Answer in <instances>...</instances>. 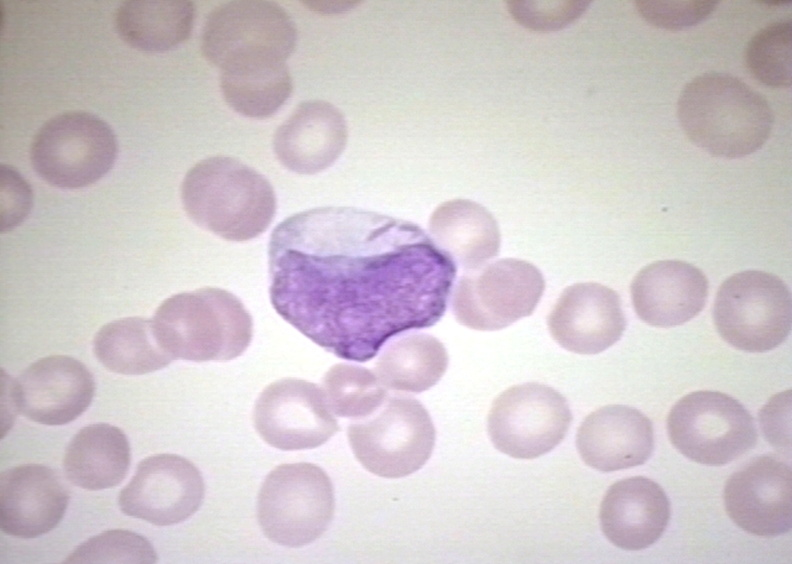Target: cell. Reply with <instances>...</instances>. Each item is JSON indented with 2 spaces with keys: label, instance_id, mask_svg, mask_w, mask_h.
Wrapping results in <instances>:
<instances>
[{
  "label": "cell",
  "instance_id": "1",
  "mask_svg": "<svg viewBox=\"0 0 792 564\" xmlns=\"http://www.w3.org/2000/svg\"><path fill=\"white\" fill-rule=\"evenodd\" d=\"M270 299L311 341L354 362L444 315L456 264L418 225L354 207L296 213L272 231Z\"/></svg>",
  "mask_w": 792,
  "mask_h": 564
},
{
  "label": "cell",
  "instance_id": "2",
  "mask_svg": "<svg viewBox=\"0 0 792 564\" xmlns=\"http://www.w3.org/2000/svg\"><path fill=\"white\" fill-rule=\"evenodd\" d=\"M677 117L692 143L712 156L727 159L759 150L774 122L772 109L760 93L721 72L700 74L683 87Z\"/></svg>",
  "mask_w": 792,
  "mask_h": 564
},
{
  "label": "cell",
  "instance_id": "3",
  "mask_svg": "<svg viewBox=\"0 0 792 564\" xmlns=\"http://www.w3.org/2000/svg\"><path fill=\"white\" fill-rule=\"evenodd\" d=\"M181 200L195 224L234 242L264 233L276 213L275 192L267 178L223 155L203 159L188 170Z\"/></svg>",
  "mask_w": 792,
  "mask_h": 564
},
{
  "label": "cell",
  "instance_id": "4",
  "mask_svg": "<svg viewBox=\"0 0 792 564\" xmlns=\"http://www.w3.org/2000/svg\"><path fill=\"white\" fill-rule=\"evenodd\" d=\"M152 321L162 346L174 360H232L248 348L253 335L252 317L242 302L214 287L167 298Z\"/></svg>",
  "mask_w": 792,
  "mask_h": 564
},
{
  "label": "cell",
  "instance_id": "5",
  "mask_svg": "<svg viewBox=\"0 0 792 564\" xmlns=\"http://www.w3.org/2000/svg\"><path fill=\"white\" fill-rule=\"evenodd\" d=\"M294 20L272 1H229L207 16L201 35L204 57L221 72L285 63L297 44Z\"/></svg>",
  "mask_w": 792,
  "mask_h": 564
},
{
  "label": "cell",
  "instance_id": "6",
  "mask_svg": "<svg viewBox=\"0 0 792 564\" xmlns=\"http://www.w3.org/2000/svg\"><path fill=\"white\" fill-rule=\"evenodd\" d=\"M334 509L332 482L312 463L277 466L258 493L259 526L270 541L285 547H303L320 538L333 519Z\"/></svg>",
  "mask_w": 792,
  "mask_h": 564
},
{
  "label": "cell",
  "instance_id": "7",
  "mask_svg": "<svg viewBox=\"0 0 792 564\" xmlns=\"http://www.w3.org/2000/svg\"><path fill=\"white\" fill-rule=\"evenodd\" d=\"M791 293L776 275L746 270L727 278L713 305L719 335L736 349L764 353L782 344L790 334Z\"/></svg>",
  "mask_w": 792,
  "mask_h": 564
},
{
  "label": "cell",
  "instance_id": "8",
  "mask_svg": "<svg viewBox=\"0 0 792 564\" xmlns=\"http://www.w3.org/2000/svg\"><path fill=\"white\" fill-rule=\"evenodd\" d=\"M117 152L116 136L107 122L88 112L70 111L41 126L31 143L30 160L50 185L78 189L104 177Z\"/></svg>",
  "mask_w": 792,
  "mask_h": 564
},
{
  "label": "cell",
  "instance_id": "9",
  "mask_svg": "<svg viewBox=\"0 0 792 564\" xmlns=\"http://www.w3.org/2000/svg\"><path fill=\"white\" fill-rule=\"evenodd\" d=\"M347 436L361 465L374 475L401 478L431 457L436 432L425 407L405 396L387 397L371 416L349 425Z\"/></svg>",
  "mask_w": 792,
  "mask_h": 564
},
{
  "label": "cell",
  "instance_id": "10",
  "mask_svg": "<svg viewBox=\"0 0 792 564\" xmlns=\"http://www.w3.org/2000/svg\"><path fill=\"white\" fill-rule=\"evenodd\" d=\"M670 442L682 455L703 465L722 466L756 445L753 417L735 398L702 390L679 399L667 417Z\"/></svg>",
  "mask_w": 792,
  "mask_h": 564
},
{
  "label": "cell",
  "instance_id": "11",
  "mask_svg": "<svg viewBox=\"0 0 792 564\" xmlns=\"http://www.w3.org/2000/svg\"><path fill=\"white\" fill-rule=\"evenodd\" d=\"M545 289L532 263L506 258L463 275L452 294L456 320L471 329L494 331L533 313Z\"/></svg>",
  "mask_w": 792,
  "mask_h": 564
},
{
  "label": "cell",
  "instance_id": "12",
  "mask_svg": "<svg viewBox=\"0 0 792 564\" xmlns=\"http://www.w3.org/2000/svg\"><path fill=\"white\" fill-rule=\"evenodd\" d=\"M572 413L552 387L525 383L508 388L493 402L487 431L494 447L516 459H535L565 438Z\"/></svg>",
  "mask_w": 792,
  "mask_h": 564
},
{
  "label": "cell",
  "instance_id": "13",
  "mask_svg": "<svg viewBox=\"0 0 792 564\" xmlns=\"http://www.w3.org/2000/svg\"><path fill=\"white\" fill-rule=\"evenodd\" d=\"M253 420L259 436L284 451L316 448L339 430L323 389L294 378L277 380L261 392Z\"/></svg>",
  "mask_w": 792,
  "mask_h": 564
},
{
  "label": "cell",
  "instance_id": "14",
  "mask_svg": "<svg viewBox=\"0 0 792 564\" xmlns=\"http://www.w3.org/2000/svg\"><path fill=\"white\" fill-rule=\"evenodd\" d=\"M201 472L186 458L157 454L143 459L118 497L120 510L157 526L181 523L201 506Z\"/></svg>",
  "mask_w": 792,
  "mask_h": 564
},
{
  "label": "cell",
  "instance_id": "15",
  "mask_svg": "<svg viewBox=\"0 0 792 564\" xmlns=\"http://www.w3.org/2000/svg\"><path fill=\"white\" fill-rule=\"evenodd\" d=\"M15 407L26 418L48 426L65 425L90 406L95 381L73 357L51 355L28 366L16 379L2 371Z\"/></svg>",
  "mask_w": 792,
  "mask_h": 564
},
{
  "label": "cell",
  "instance_id": "16",
  "mask_svg": "<svg viewBox=\"0 0 792 564\" xmlns=\"http://www.w3.org/2000/svg\"><path fill=\"white\" fill-rule=\"evenodd\" d=\"M791 468L775 456L755 457L727 480L724 506L742 530L775 537L792 526Z\"/></svg>",
  "mask_w": 792,
  "mask_h": 564
},
{
  "label": "cell",
  "instance_id": "17",
  "mask_svg": "<svg viewBox=\"0 0 792 564\" xmlns=\"http://www.w3.org/2000/svg\"><path fill=\"white\" fill-rule=\"evenodd\" d=\"M552 338L564 349L582 355L603 352L622 337L626 318L619 295L595 282L564 289L548 315Z\"/></svg>",
  "mask_w": 792,
  "mask_h": 564
},
{
  "label": "cell",
  "instance_id": "18",
  "mask_svg": "<svg viewBox=\"0 0 792 564\" xmlns=\"http://www.w3.org/2000/svg\"><path fill=\"white\" fill-rule=\"evenodd\" d=\"M69 494L58 474L42 464H22L2 472L0 526L10 536L32 539L53 530L68 507Z\"/></svg>",
  "mask_w": 792,
  "mask_h": 564
},
{
  "label": "cell",
  "instance_id": "19",
  "mask_svg": "<svg viewBox=\"0 0 792 564\" xmlns=\"http://www.w3.org/2000/svg\"><path fill=\"white\" fill-rule=\"evenodd\" d=\"M348 126L342 112L324 100L300 103L276 130L273 150L279 162L298 174H316L343 153Z\"/></svg>",
  "mask_w": 792,
  "mask_h": 564
},
{
  "label": "cell",
  "instance_id": "20",
  "mask_svg": "<svg viewBox=\"0 0 792 564\" xmlns=\"http://www.w3.org/2000/svg\"><path fill=\"white\" fill-rule=\"evenodd\" d=\"M576 447L586 465L612 472L644 464L654 449L651 421L626 405H607L580 424Z\"/></svg>",
  "mask_w": 792,
  "mask_h": 564
},
{
  "label": "cell",
  "instance_id": "21",
  "mask_svg": "<svg viewBox=\"0 0 792 564\" xmlns=\"http://www.w3.org/2000/svg\"><path fill=\"white\" fill-rule=\"evenodd\" d=\"M630 290L637 316L648 325L668 328L688 322L703 310L708 280L690 263L660 260L643 267Z\"/></svg>",
  "mask_w": 792,
  "mask_h": 564
},
{
  "label": "cell",
  "instance_id": "22",
  "mask_svg": "<svg viewBox=\"0 0 792 564\" xmlns=\"http://www.w3.org/2000/svg\"><path fill=\"white\" fill-rule=\"evenodd\" d=\"M600 526L616 547L637 551L653 545L670 520V502L653 480L637 476L609 487L600 505Z\"/></svg>",
  "mask_w": 792,
  "mask_h": 564
},
{
  "label": "cell",
  "instance_id": "23",
  "mask_svg": "<svg viewBox=\"0 0 792 564\" xmlns=\"http://www.w3.org/2000/svg\"><path fill=\"white\" fill-rule=\"evenodd\" d=\"M428 230L432 240L467 270H476L498 255L500 231L493 215L468 199L440 204L431 214Z\"/></svg>",
  "mask_w": 792,
  "mask_h": 564
},
{
  "label": "cell",
  "instance_id": "24",
  "mask_svg": "<svg viewBox=\"0 0 792 564\" xmlns=\"http://www.w3.org/2000/svg\"><path fill=\"white\" fill-rule=\"evenodd\" d=\"M131 461L129 441L118 427L96 423L83 427L64 454L67 479L82 489L112 488L125 478Z\"/></svg>",
  "mask_w": 792,
  "mask_h": 564
},
{
  "label": "cell",
  "instance_id": "25",
  "mask_svg": "<svg viewBox=\"0 0 792 564\" xmlns=\"http://www.w3.org/2000/svg\"><path fill=\"white\" fill-rule=\"evenodd\" d=\"M195 6L187 0H129L115 14V28L131 47L149 53L169 51L191 34Z\"/></svg>",
  "mask_w": 792,
  "mask_h": 564
},
{
  "label": "cell",
  "instance_id": "26",
  "mask_svg": "<svg viewBox=\"0 0 792 564\" xmlns=\"http://www.w3.org/2000/svg\"><path fill=\"white\" fill-rule=\"evenodd\" d=\"M98 361L109 371L142 375L160 370L173 357L162 346L152 320L126 317L102 326L93 341Z\"/></svg>",
  "mask_w": 792,
  "mask_h": 564
},
{
  "label": "cell",
  "instance_id": "27",
  "mask_svg": "<svg viewBox=\"0 0 792 564\" xmlns=\"http://www.w3.org/2000/svg\"><path fill=\"white\" fill-rule=\"evenodd\" d=\"M444 345L428 334H411L391 343L376 363V376L388 389L421 393L434 386L448 366Z\"/></svg>",
  "mask_w": 792,
  "mask_h": 564
},
{
  "label": "cell",
  "instance_id": "28",
  "mask_svg": "<svg viewBox=\"0 0 792 564\" xmlns=\"http://www.w3.org/2000/svg\"><path fill=\"white\" fill-rule=\"evenodd\" d=\"M220 88L226 103L238 114L255 119L274 115L288 100L293 81L285 63L223 71Z\"/></svg>",
  "mask_w": 792,
  "mask_h": 564
},
{
  "label": "cell",
  "instance_id": "29",
  "mask_svg": "<svg viewBox=\"0 0 792 564\" xmlns=\"http://www.w3.org/2000/svg\"><path fill=\"white\" fill-rule=\"evenodd\" d=\"M323 392L332 412L351 419H365L385 402L387 391L376 374L351 364H337L325 374Z\"/></svg>",
  "mask_w": 792,
  "mask_h": 564
},
{
  "label": "cell",
  "instance_id": "30",
  "mask_svg": "<svg viewBox=\"0 0 792 564\" xmlns=\"http://www.w3.org/2000/svg\"><path fill=\"white\" fill-rule=\"evenodd\" d=\"M791 20L771 23L749 40L745 62L749 72L760 83L774 88L792 84Z\"/></svg>",
  "mask_w": 792,
  "mask_h": 564
},
{
  "label": "cell",
  "instance_id": "31",
  "mask_svg": "<svg viewBox=\"0 0 792 564\" xmlns=\"http://www.w3.org/2000/svg\"><path fill=\"white\" fill-rule=\"evenodd\" d=\"M157 553L144 536L123 529L107 530L81 543L64 563H156Z\"/></svg>",
  "mask_w": 792,
  "mask_h": 564
},
{
  "label": "cell",
  "instance_id": "32",
  "mask_svg": "<svg viewBox=\"0 0 792 564\" xmlns=\"http://www.w3.org/2000/svg\"><path fill=\"white\" fill-rule=\"evenodd\" d=\"M714 0H636L640 16L652 26L669 31L691 28L705 21L716 10Z\"/></svg>",
  "mask_w": 792,
  "mask_h": 564
},
{
  "label": "cell",
  "instance_id": "33",
  "mask_svg": "<svg viewBox=\"0 0 792 564\" xmlns=\"http://www.w3.org/2000/svg\"><path fill=\"white\" fill-rule=\"evenodd\" d=\"M590 1H507L511 16L534 31L563 29L581 17Z\"/></svg>",
  "mask_w": 792,
  "mask_h": 564
},
{
  "label": "cell",
  "instance_id": "34",
  "mask_svg": "<svg viewBox=\"0 0 792 564\" xmlns=\"http://www.w3.org/2000/svg\"><path fill=\"white\" fill-rule=\"evenodd\" d=\"M0 228L8 232L19 226L33 206V192L27 180L14 167L0 168Z\"/></svg>",
  "mask_w": 792,
  "mask_h": 564
},
{
  "label": "cell",
  "instance_id": "35",
  "mask_svg": "<svg viewBox=\"0 0 792 564\" xmlns=\"http://www.w3.org/2000/svg\"><path fill=\"white\" fill-rule=\"evenodd\" d=\"M791 390L773 396L759 413L760 427L768 442L779 451L790 452Z\"/></svg>",
  "mask_w": 792,
  "mask_h": 564
},
{
  "label": "cell",
  "instance_id": "36",
  "mask_svg": "<svg viewBox=\"0 0 792 564\" xmlns=\"http://www.w3.org/2000/svg\"><path fill=\"white\" fill-rule=\"evenodd\" d=\"M310 9L321 13H342L353 9L358 1H303Z\"/></svg>",
  "mask_w": 792,
  "mask_h": 564
}]
</instances>
